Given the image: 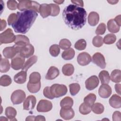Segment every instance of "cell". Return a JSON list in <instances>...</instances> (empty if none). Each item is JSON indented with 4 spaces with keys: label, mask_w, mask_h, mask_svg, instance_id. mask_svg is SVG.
I'll return each mask as SVG.
<instances>
[{
    "label": "cell",
    "mask_w": 121,
    "mask_h": 121,
    "mask_svg": "<svg viewBox=\"0 0 121 121\" xmlns=\"http://www.w3.org/2000/svg\"><path fill=\"white\" fill-rule=\"evenodd\" d=\"M86 15V12L83 7L74 4L66 7L62 12V17L65 24L75 30L81 29L85 25Z\"/></svg>",
    "instance_id": "obj_1"
},
{
    "label": "cell",
    "mask_w": 121,
    "mask_h": 121,
    "mask_svg": "<svg viewBox=\"0 0 121 121\" xmlns=\"http://www.w3.org/2000/svg\"><path fill=\"white\" fill-rule=\"evenodd\" d=\"M17 19L12 26L16 33L25 34L35 22L38 14L32 10H26L17 13Z\"/></svg>",
    "instance_id": "obj_2"
},
{
    "label": "cell",
    "mask_w": 121,
    "mask_h": 121,
    "mask_svg": "<svg viewBox=\"0 0 121 121\" xmlns=\"http://www.w3.org/2000/svg\"><path fill=\"white\" fill-rule=\"evenodd\" d=\"M50 91L54 98H58L66 94L67 87L64 85L55 84L50 86Z\"/></svg>",
    "instance_id": "obj_3"
},
{
    "label": "cell",
    "mask_w": 121,
    "mask_h": 121,
    "mask_svg": "<svg viewBox=\"0 0 121 121\" xmlns=\"http://www.w3.org/2000/svg\"><path fill=\"white\" fill-rule=\"evenodd\" d=\"M16 36L10 28H8L0 35V44L2 43H9L14 42Z\"/></svg>",
    "instance_id": "obj_4"
},
{
    "label": "cell",
    "mask_w": 121,
    "mask_h": 121,
    "mask_svg": "<svg viewBox=\"0 0 121 121\" xmlns=\"http://www.w3.org/2000/svg\"><path fill=\"white\" fill-rule=\"evenodd\" d=\"M17 49L18 52V53L25 58H27L32 56L35 52L34 46L30 43L25 44L21 47Z\"/></svg>",
    "instance_id": "obj_5"
},
{
    "label": "cell",
    "mask_w": 121,
    "mask_h": 121,
    "mask_svg": "<svg viewBox=\"0 0 121 121\" xmlns=\"http://www.w3.org/2000/svg\"><path fill=\"white\" fill-rule=\"evenodd\" d=\"M26 98L25 92L20 89L14 91L11 95V100L13 104H21Z\"/></svg>",
    "instance_id": "obj_6"
},
{
    "label": "cell",
    "mask_w": 121,
    "mask_h": 121,
    "mask_svg": "<svg viewBox=\"0 0 121 121\" xmlns=\"http://www.w3.org/2000/svg\"><path fill=\"white\" fill-rule=\"evenodd\" d=\"M25 61V58L18 53L15 57H14L11 59V67L15 70H19V69H22Z\"/></svg>",
    "instance_id": "obj_7"
},
{
    "label": "cell",
    "mask_w": 121,
    "mask_h": 121,
    "mask_svg": "<svg viewBox=\"0 0 121 121\" xmlns=\"http://www.w3.org/2000/svg\"><path fill=\"white\" fill-rule=\"evenodd\" d=\"M52 104L51 102L42 99L41 100L37 106L36 110L38 112H48L52 110Z\"/></svg>",
    "instance_id": "obj_8"
},
{
    "label": "cell",
    "mask_w": 121,
    "mask_h": 121,
    "mask_svg": "<svg viewBox=\"0 0 121 121\" xmlns=\"http://www.w3.org/2000/svg\"><path fill=\"white\" fill-rule=\"evenodd\" d=\"M92 61L101 69H104L106 62L104 55L100 52H96L92 56Z\"/></svg>",
    "instance_id": "obj_9"
},
{
    "label": "cell",
    "mask_w": 121,
    "mask_h": 121,
    "mask_svg": "<svg viewBox=\"0 0 121 121\" xmlns=\"http://www.w3.org/2000/svg\"><path fill=\"white\" fill-rule=\"evenodd\" d=\"M99 83V80L98 77L95 75H93L86 80V87L87 90H92L98 86Z\"/></svg>",
    "instance_id": "obj_10"
},
{
    "label": "cell",
    "mask_w": 121,
    "mask_h": 121,
    "mask_svg": "<svg viewBox=\"0 0 121 121\" xmlns=\"http://www.w3.org/2000/svg\"><path fill=\"white\" fill-rule=\"evenodd\" d=\"M77 61L80 65L86 66L88 65L91 61V57L88 53L83 52L78 55Z\"/></svg>",
    "instance_id": "obj_11"
},
{
    "label": "cell",
    "mask_w": 121,
    "mask_h": 121,
    "mask_svg": "<svg viewBox=\"0 0 121 121\" xmlns=\"http://www.w3.org/2000/svg\"><path fill=\"white\" fill-rule=\"evenodd\" d=\"M36 103V99L35 96L30 95L25 99L23 104V109L25 110H32L34 108Z\"/></svg>",
    "instance_id": "obj_12"
},
{
    "label": "cell",
    "mask_w": 121,
    "mask_h": 121,
    "mask_svg": "<svg viewBox=\"0 0 121 121\" xmlns=\"http://www.w3.org/2000/svg\"><path fill=\"white\" fill-rule=\"evenodd\" d=\"M60 114L62 119L68 120H70L74 117L75 113L71 107L61 108L60 112Z\"/></svg>",
    "instance_id": "obj_13"
},
{
    "label": "cell",
    "mask_w": 121,
    "mask_h": 121,
    "mask_svg": "<svg viewBox=\"0 0 121 121\" xmlns=\"http://www.w3.org/2000/svg\"><path fill=\"white\" fill-rule=\"evenodd\" d=\"M98 94L100 97L103 98H107L112 94V88L108 84H102L99 88Z\"/></svg>",
    "instance_id": "obj_14"
},
{
    "label": "cell",
    "mask_w": 121,
    "mask_h": 121,
    "mask_svg": "<svg viewBox=\"0 0 121 121\" xmlns=\"http://www.w3.org/2000/svg\"><path fill=\"white\" fill-rule=\"evenodd\" d=\"M29 39L27 36L21 35H16L14 46L17 48H19L25 44L29 43Z\"/></svg>",
    "instance_id": "obj_15"
},
{
    "label": "cell",
    "mask_w": 121,
    "mask_h": 121,
    "mask_svg": "<svg viewBox=\"0 0 121 121\" xmlns=\"http://www.w3.org/2000/svg\"><path fill=\"white\" fill-rule=\"evenodd\" d=\"M3 56L7 59H12L18 53L17 49L14 46L7 47L4 49L2 51Z\"/></svg>",
    "instance_id": "obj_16"
},
{
    "label": "cell",
    "mask_w": 121,
    "mask_h": 121,
    "mask_svg": "<svg viewBox=\"0 0 121 121\" xmlns=\"http://www.w3.org/2000/svg\"><path fill=\"white\" fill-rule=\"evenodd\" d=\"M110 105L114 108H120L121 107V97L120 96L114 94L109 99Z\"/></svg>",
    "instance_id": "obj_17"
},
{
    "label": "cell",
    "mask_w": 121,
    "mask_h": 121,
    "mask_svg": "<svg viewBox=\"0 0 121 121\" xmlns=\"http://www.w3.org/2000/svg\"><path fill=\"white\" fill-rule=\"evenodd\" d=\"M51 11L52 9L50 4L43 3L40 5L39 12L40 13L41 16L43 18L47 17L51 15Z\"/></svg>",
    "instance_id": "obj_18"
},
{
    "label": "cell",
    "mask_w": 121,
    "mask_h": 121,
    "mask_svg": "<svg viewBox=\"0 0 121 121\" xmlns=\"http://www.w3.org/2000/svg\"><path fill=\"white\" fill-rule=\"evenodd\" d=\"M59 73V70L57 68L54 66H51L48 70L45 76V78L47 80H52L57 78Z\"/></svg>",
    "instance_id": "obj_19"
},
{
    "label": "cell",
    "mask_w": 121,
    "mask_h": 121,
    "mask_svg": "<svg viewBox=\"0 0 121 121\" xmlns=\"http://www.w3.org/2000/svg\"><path fill=\"white\" fill-rule=\"evenodd\" d=\"M27 73L26 71L22 70L16 74L14 77V80L17 84H24L26 80Z\"/></svg>",
    "instance_id": "obj_20"
},
{
    "label": "cell",
    "mask_w": 121,
    "mask_h": 121,
    "mask_svg": "<svg viewBox=\"0 0 121 121\" xmlns=\"http://www.w3.org/2000/svg\"><path fill=\"white\" fill-rule=\"evenodd\" d=\"M88 22L91 26H96L99 21V14L95 12H91L88 16Z\"/></svg>",
    "instance_id": "obj_21"
},
{
    "label": "cell",
    "mask_w": 121,
    "mask_h": 121,
    "mask_svg": "<svg viewBox=\"0 0 121 121\" xmlns=\"http://www.w3.org/2000/svg\"><path fill=\"white\" fill-rule=\"evenodd\" d=\"M32 6V0H19L17 9L20 11H24L26 10H31Z\"/></svg>",
    "instance_id": "obj_22"
},
{
    "label": "cell",
    "mask_w": 121,
    "mask_h": 121,
    "mask_svg": "<svg viewBox=\"0 0 121 121\" xmlns=\"http://www.w3.org/2000/svg\"><path fill=\"white\" fill-rule=\"evenodd\" d=\"M107 28L109 32L113 33H116L119 31L120 26L116 24L114 20V19H111L107 22Z\"/></svg>",
    "instance_id": "obj_23"
},
{
    "label": "cell",
    "mask_w": 121,
    "mask_h": 121,
    "mask_svg": "<svg viewBox=\"0 0 121 121\" xmlns=\"http://www.w3.org/2000/svg\"><path fill=\"white\" fill-rule=\"evenodd\" d=\"M37 60V57L36 55H34L30 57L24 63L23 67L22 68V70L26 71L33 64L36 62Z\"/></svg>",
    "instance_id": "obj_24"
},
{
    "label": "cell",
    "mask_w": 121,
    "mask_h": 121,
    "mask_svg": "<svg viewBox=\"0 0 121 121\" xmlns=\"http://www.w3.org/2000/svg\"><path fill=\"white\" fill-rule=\"evenodd\" d=\"M99 79L102 84H108L110 80V77L108 72L106 70H102L99 74Z\"/></svg>",
    "instance_id": "obj_25"
},
{
    "label": "cell",
    "mask_w": 121,
    "mask_h": 121,
    "mask_svg": "<svg viewBox=\"0 0 121 121\" xmlns=\"http://www.w3.org/2000/svg\"><path fill=\"white\" fill-rule=\"evenodd\" d=\"M74 71V68L73 65L70 63L66 64L62 67V72L63 74L67 76L72 75Z\"/></svg>",
    "instance_id": "obj_26"
},
{
    "label": "cell",
    "mask_w": 121,
    "mask_h": 121,
    "mask_svg": "<svg viewBox=\"0 0 121 121\" xmlns=\"http://www.w3.org/2000/svg\"><path fill=\"white\" fill-rule=\"evenodd\" d=\"M5 114L10 121L16 120L15 117L17 115L16 109L12 107H8L5 109Z\"/></svg>",
    "instance_id": "obj_27"
},
{
    "label": "cell",
    "mask_w": 121,
    "mask_h": 121,
    "mask_svg": "<svg viewBox=\"0 0 121 121\" xmlns=\"http://www.w3.org/2000/svg\"><path fill=\"white\" fill-rule=\"evenodd\" d=\"M75 54L74 50L73 48H69L62 52L61 57L65 60H70L74 58Z\"/></svg>",
    "instance_id": "obj_28"
},
{
    "label": "cell",
    "mask_w": 121,
    "mask_h": 121,
    "mask_svg": "<svg viewBox=\"0 0 121 121\" xmlns=\"http://www.w3.org/2000/svg\"><path fill=\"white\" fill-rule=\"evenodd\" d=\"M10 69V64L9 60L7 59L1 58L0 64V71L1 73L7 72Z\"/></svg>",
    "instance_id": "obj_29"
},
{
    "label": "cell",
    "mask_w": 121,
    "mask_h": 121,
    "mask_svg": "<svg viewBox=\"0 0 121 121\" xmlns=\"http://www.w3.org/2000/svg\"><path fill=\"white\" fill-rule=\"evenodd\" d=\"M111 79L115 83H120L121 81V71L120 69H114L111 74Z\"/></svg>",
    "instance_id": "obj_30"
},
{
    "label": "cell",
    "mask_w": 121,
    "mask_h": 121,
    "mask_svg": "<svg viewBox=\"0 0 121 121\" xmlns=\"http://www.w3.org/2000/svg\"><path fill=\"white\" fill-rule=\"evenodd\" d=\"M73 104L72 98L69 96H66L63 98L60 102V106L61 108L71 107Z\"/></svg>",
    "instance_id": "obj_31"
},
{
    "label": "cell",
    "mask_w": 121,
    "mask_h": 121,
    "mask_svg": "<svg viewBox=\"0 0 121 121\" xmlns=\"http://www.w3.org/2000/svg\"><path fill=\"white\" fill-rule=\"evenodd\" d=\"M40 74L37 72H32L29 77V82L31 84H37L40 82Z\"/></svg>",
    "instance_id": "obj_32"
},
{
    "label": "cell",
    "mask_w": 121,
    "mask_h": 121,
    "mask_svg": "<svg viewBox=\"0 0 121 121\" xmlns=\"http://www.w3.org/2000/svg\"><path fill=\"white\" fill-rule=\"evenodd\" d=\"M41 85V82L37 84H31L28 82L27 84V87L30 93H35L40 90Z\"/></svg>",
    "instance_id": "obj_33"
},
{
    "label": "cell",
    "mask_w": 121,
    "mask_h": 121,
    "mask_svg": "<svg viewBox=\"0 0 121 121\" xmlns=\"http://www.w3.org/2000/svg\"><path fill=\"white\" fill-rule=\"evenodd\" d=\"M91 109L95 114H101L104 111V106L101 103H96L92 105Z\"/></svg>",
    "instance_id": "obj_34"
},
{
    "label": "cell",
    "mask_w": 121,
    "mask_h": 121,
    "mask_svg": "<svg viewBox=\"0 0 121 121\" xmlns=\"http://www.w3.org/2000/svg\"><path fill=\"white\" fill-rule=\"evenodd\" d=\"M91 106L85 103H82L79 107V112L83 115L88 114L91 112Z\"/></svg>",
    "instance_id": "obj_35"
},
{
    "label": "cell",
    "mask_w": 121,
    "mask_h": 121,
    "mask_svg": "<svg viewBox=\"0 0 121 121\" xmlns=\"http://www.w3.org/2000/svg\"><path fill=\"white\" fill-rule=\"evenodd\" d=\"M96 98V96L95 94L93 93H90L84 98V102L89 105L92 106V105L95 103Z\"/></svg>",
    "instance_id": "obj_36"
},
{
    "label": "cell",
    "mask_w": 121,
    "mask_h": 121,
    "mask_svg": "<svg viewBox=\"0 0 121 121\" xmlns=\"http://www.w3.org/2000/svg\"><path fill=\"white\" fill-rule=\"evenodd\" d=\"M116 40V36L114 34H109L106 35L103 39V42L106 44L113 43Z\"/></svg>",
    "instance_id": "obj_37"
},
{
    "label": "cell",
    "mask_w": 121,
    "mask_h": 121,
    "mask_svg": "<svg viewBox=\"0 0 121 121\" xmlns=\"http://www.w3.org/2000/svg\"><path fill=\"white\" fill-rule=\"evenodd\" d=\"M12 83V79L11 78L7 75H4L2 76L0 78V85L1 86H9Z\"/></svg>",
    "instance_id": "obj_38"
},
{
    "label": "cell",
    "mask_w": 121,
    "mask_h": 121,
    "mask_svg": "<svg viewBox=\"0 0 121 121\" xmlns=\"http://www.w3.org/2000/svg\"><path fill=\"white\" fill-rule=\"evenodd\" d=\"M70 93L72 95H77L80 89V86L78 83H72L69 85Z\"/></svg>",
    "instance_id": "obj_39"
},
{
    "label": "cell",
    "mask_w": 121,
    "mask_h": 121,
    "mask_svg": "<svg viewBox=\"0 0 121 121\" xmlns=\"http://www.w3.org/2000/svg\"><path fill=\"white\" fill-rule=\"evenodd\" d=\"M86 46V43L85 40L84 39H81L78 40L76 42V43H75L74 47L75 48L79 51L83 50L85 49Z\"/></svg>",
    "instance_id": "obj_40"
},
{
    "label": "cell",
    "mask_w": 121,
    "mask_h": 121,
    "mask_svg": "<svg viewBox=\"0 0 121 121\" xmlns=\"http://www.w3.org/2000/svg\"><path fill=\"white\" fill-rule=\"evenodd\" d=\"M49 52L52 56L53 57H57L60 52L59 45L57 44H53L51 45L49 49Z\"/></svg>",
    "instance_id": "obj_41"
},
{
    "label": "cell",
    "mask_w": 121,
    "mask_h": 121,
    "mask_svg": "<svg viewBox=\"0 0 121 121\" xmlns=\"http://www.w3.org/2000/svg\"><path fill=\"white\" fill-rule=\"evenodd\" d=\"M71 45V42L67 39H61L59 42V46L62 50L68 49L70 48Z\"/></svg>",
    "instance_id": "obj_42"
},
{
    "label": "cell",
    "mask_w": 121,
    "mask_h": 121,
    "mask_svg": "<svg viewBox=\"0 0 121 121\" xmlns=\"http://www.w3.org/2000/svg\"><path fill=\"white\" fill-rule=\"evenodd\" d=\"M92 43L96 47H100L103 44V39L102 37L99 35H96L93 38Z\"/></svg>",
    "instance_id": "obj_43"
},
{
    "label": "cell",
    "mask_w": 121,
    "mask_h": 121,
    "mask_svg": "<svg viewBox=\"0 0 121 121\" xmlns=\"http://www.w3.org/2000/svg\"><path fill=\"white\" fill-rule=\"evenodd\" d=\"M106 29V26L104 23H101L97 27L95 30V34L99 35H102L104 34Z\"/></svg>",
    "instance_id": "obj_44"
},
{
    "label": "cell",
    "mask_w": 121,
    "mask_h": 121,
    "mask_svg": "<svg viewBox=\"0 0 121 121\" xmlns=\"http://www.w3.org/2000/svg\"><path fill=\"white\" fill-rule=\"evenodd\" d=\"M50 5L51 7V9H52L51 16L55 17L58 15L60 11V9L59 6L56 4L51 3L50 4Z\"/></svg>",
    "instance_id": "obj_45"
},
{
    "label": "cell",
    "mask_w": 121,
    "mask_h": 121,
    "mask_svg": "<svg viewBox=\"0 0 121 121\" xmlns=\"http://www.w3.org/2000/svg\"><path fill=\"white\" fill-rule=\"evenodd\" d=\"M18 4L17 1L14 0H9L7 2V7L10 10H15L17 8Z\"/></svg>",
    "instance_id": "obj_46"
},
{
    "label": "cell",
    "mask_w": 121,
    "mask_h": 121,
    "mask_svg": "<svg viewBox=\"0 0 121 121\" xmlns=\"http://www.w3.org/2000/svg\"><path fill=\"white\" fill-rule=\"evenodd\" d=\"M17 19V15L15 13H12L10 14L8 18V23L9 26L12 25L16 22Z\"/></svg>",
    "instance_id": "obj_47"
},
{
    "label": "cell",
    "mask_w": 121,
    "mask_h": 121,
    "mask_svg": "<svg viewBox=\"0 0 121 121\" xmlns=\"http://www.w3.org/2000/svg\"><path fill=\"white\" fill-rule=\"evenodd\" d=\"M43 94L44 96L47 98H49L50 99H52L54 98V97L51 94V93L50 91V87L49 86H46L44 88L43 90Z\"/></svg>",
    "instance_id": "obj_48"
},
{
    "label": "cell",
    "mask_w": 121,
    "mask_h": 121,
    "mask_svg": "<svg viewBox=\"0 0 121 121\" xmlns=\"http://www.w3.org/2000/svg\"><path fill=\"white\" fill-rule=\"evenodd\" d=\"M40 5L39 4V3L35 1H32V6L31 10H34L36 12L39 13L40 10Z\"/></svg>",
    "instance_id": "obj_49"
},
{
    "label": "cell",
    "mask_w": 121,
    "mask_h": 121,
    "mask_svg": "<svg viewBox=\"0 0 121 121\" xmlns=\"http://www.w3.org/2000/svg\"><path fill=\"white\" fill-rule=\"evenodd\" d=\"M112 120L114 121H121V114L119 111H115L112 114Z\"/></svg>",
    "instance_id": "obj_50"
},
{
    "label": "cell",
    "mask_w": 121,
    "mask_h": 121,
    "mask_svg": "<svg viewBox=\"0 0 121 121\" xmlns=\"http://www.w3.org/2000/svg\"><path fill=\"white\" fill-rule=\"evenodd\" d=\"M71 2L73 3L74 5L81 7L84 6V2L82 0H71Z\"/></svg>",
    "instance_id": "obj_51"
},
{
    "label": "cell",
    "mask_w": 121,
    "mask_h": 121,
    "mask_svg": "<svg viewBox=\"0 0 121 121\" xmlns=\"http://www.w3.org/2000/svg\"><path fill=\"white\" fill-rule=\"evenodd\" d=\"M7 26V23L6 21L4 19H0V31H2L4 30Z\"/></svg>",
    "instance_id": "obj_52"
},
{
    "label": "cell",
    "mask_w": 121,
    "mask_h": 121,
    "mask_svg": "<svg viewBox=\"0 0 121 121\" xmlns=\"http://www.w3.org/2000/svg\"><path fill=\"white\" fill-rule=\"evenodd\" d=\"M121 15H119L118 16H116L115 18L114 19V20L116 23V24L119 26H121Z\"/></svg>",
    "instance_id": "obj_53"
},
{
    "label": "cell",
    "mask_w": 121,
    "mask_h": 121,
    "mask_svg": "<svg viewBox=\"0 0 121 121\" xmlns=\"http://www.w3.org/2000/svg\"><path fill=\"white\" fill-rule=\"evenodd\" d=\"M121 84H116L115 85V89L117 94L119 95H121Z\"/></svg>",
    "instance_id": "obj_54"
},
{
    "label": "cell",
    "mask_w": 121,
    "mask_h": 121,
    "mask_svg": "<svg viewBox=\"0 0 121 121\" xmlns=\"http://www.w3.org/2000/svg\"><path fill=\"white\" fill-rule=\"evenodd\" d=\"M35 121H45V118L43 116L38 115L37 116H35Z\"/></svg>",
    "instance_id": "obj_55"
},
{
    "label": "cell",
    "mask_w": 121,
    "mask_h": 121,
    "mask_svg": "<svg viewBox=\"0 0 121 121\" xmlns=\"http://www.w3.org/2000/svg\"><path fill=\"white\" fill-rule=\"evenodd\" d=\"M35 116H28L26 119V121H35Z\"/></svg>",
    "instance_id": "obj_56"
},
{
    "label": "cell",
    "mask_w": 121,
    "mask_h": 121,
    "mask_svg": "<svg viewBox=\"0 0 121 121\" xmlns=\"http://www.w3.org/2000/svg\"><path fill=\"white\" fill-rule=\"evenodd\" d=\"M108 2L109 3H110L111 4H115L116 3H117L118 2V0H110V1H108Z\"/></svg>",
    "instance_id": "obj_57"
},
{
    "label": "cell",
    "mask_w": 121,
    "mask_h": 121,
    "mask_svg": "<svg viewBox=\"0 0 121 121\" xmlns=\"http://www.w3.org/2000/svg\"><path fill=\"white\" fill-rule=\"evenodd\" d=\"M64 1V0H57V1H54V2L58 4H62Z\"/></svg>",
    "instance_id": "obj_58"
}]
</instances>
